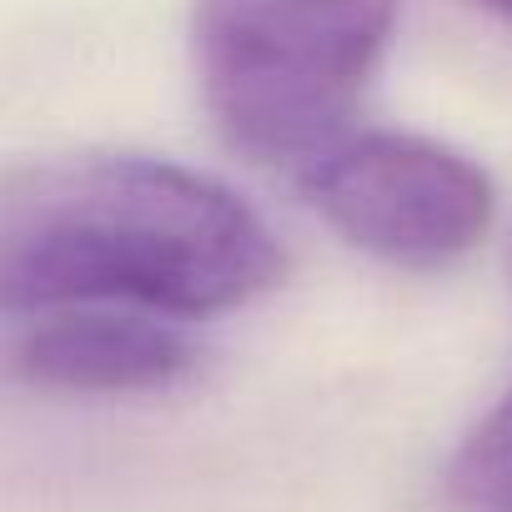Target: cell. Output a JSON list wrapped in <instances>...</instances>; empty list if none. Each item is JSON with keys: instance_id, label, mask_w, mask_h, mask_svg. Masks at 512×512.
<instances>
[{"instance_id": "8992f818", "label": "cell", "mask_w": 512, "mask_h": 512, "mask_svg": "<svg viewBox=\"0 0 512 512\" xmlns=\"http://www.w3.org/2000/svg\"><path fill=\"white\" fill-rule=\"evenodd\" d=\"M477 6H487L492 16H507L512 21V0H477Z\"/></svg>"}, {"instance_id": "277c9868", "label": "cell", "mask_w": 512, "mask_h": 512, "mask_svg": "<svg viewBox=\"0 0 512 512\" xmlns=\"http://www.w3.org/2000/svg\"><path fill=\"white\" fill-rule=\"evenodd\" d=\"M196 367V347L161 312H111V307H66L36 322L16 352L11 372L46 392L71 397H126L161 392Z\"/></svg>"}, {"instance_id": "3957f363", "label": "cell", "mask_w": 512, "mask_h": 512, "mask_svg": "<svg viewBox=\"0 0 512 512\" xmlns=\"http://www.w3.org/2000/svg\"><path fill=\"white\" fill-rule=\"evenodd\" d=\"M302 181L352 246L407 272L452 267L487 236L497 206L477 161L402 131H347Z\"/></svg>"}, {"instance_id": "6da1fadb", "label": "cell", "mask_w": 512, "mask_h": 512, "mask_svg": "<svg viewBox=\"0 0 512 512\" xmlns=\"http://www.w3.org/2000/svg\"><path fill=\"white\" fill-rule=\"evenodd\" d=\"M272 226L231 186L136 151L0 166V312L211 317L282 282Z\"/></svg>"}, {"instance_id": "7a4b0ae2", "label": "cell", "mask_w": 512, "mask_h": 512, "mask_svg": "<svg viewBox=\"0 0 512 512\" xmlns=\"http://www.w3.org/2000/svg\"><path fill=\"white\" fill-rule=\"evenodd\" d=\"M392 26L397 0H196L201 101L231 151L307 176L352 131Z\"/></svg>"}, {"instance_id": "5b68a950", "label": "cell", "mask_w": 512, "mask_h": 512, "mask_svg": "<svg viewBox=\"0 0 512 512\" xmlns=\"http://www.w3.org/2000/svg\"><path fill=\"white\" fill-rule=\"evenodd\" d=\"M442 492L452 512H512V392L452 452Z\"/></svg>"}]
</instances>
